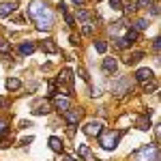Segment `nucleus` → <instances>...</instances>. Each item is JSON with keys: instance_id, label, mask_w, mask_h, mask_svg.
<instances>
[{"instance_id": "f257e3e1", "label": "nucleus", "mask_w": 161, "mask_h": 161, "mask_svg": "<svg viewBox=\"0 0 161 161\" xmlns=\"http://www.w3.org/2000/svg\"><path fill=\"white\" fill-rule=\"evenodd\" d=\"M28 15L37 19L39 30H47V28H52V24H54V17H52L50 9H47L41 0H35V2L28 7Z\"/></svg>"}, {"instance_id": "f03ea898", "label": "nucleus", "mask_w": 161, "mask_h": 161, "mask_svg": "<svg viewBox=\"0 0 161 161\" xmlns=\"http://www.w3.org/2000/svg\"><path fill=\"white\" fill-rule=\"evenodd\" d=\"M118 140H120V133H114V131H110L108 136L101 137V146H103L105 150H112V148H116Z\"/></svg>"}, {"instance_id": "7ed1b4c3", "label": "nucleus", "mask_w": 161, "mask_h": 161, "mask_svg": "<svg viewBox=\"0 0 161 161\" xmlns=\"http://www.w3.org/2000/svg\"><path fill=\"white\" fill-rule=\"evenodd\" d=\"M137 161H157V148H155V146H144V148H140Z\"/></svg>"}, {"instance_id": "20e7f679", "label": "nucleus", "mask_w": 161, "mask_h": 161, "mask_svg": "<svg viewBox=\"0 0 161 161\" xmlns=\"http://www.w3.org/2000/svg\"><path fill=\"white\" fill-rule=\"evenodd\" d=\"M84 133H86V136H101V133H103V123H101V120H90V123L86 125V127H84Z\"/></svg>"}, {"instance_id": "39448f33", "label": "nucleus", "mask_w": 161, "mask_h": 161, "mask_svg": "<svg viewBox=\"0 0 161 161\" xmlns=\"http://www.w3.org/2000/svg\"><path fill=\"white\" fill-rule=\"evenodd\" d=\"M64 118H67L69 125H77L80 118H82V110H67L64 112Z\"/></svg>"}, {"instance_id": "423d86ee", "label": "nucleus", "mask_w": 161, "mask_h": 161, "mask_svg": "<svg viewBox=\"0 0 161 161\" xmlns=\"http://www.w3.org/2000/svg\"><path fill=\"white\" fill-rule=\"evenodd\" d=\"M54 105H56V110H60V112L71 110V101L67 99V97H56L54 99Z\"/></svg>"}, {"instance_id": "0eeeda50", "label": "nucleus", "mask_w": 161, "mask_h": 161, "mask_svg": "<svg viewBox=\"0 0 161 161\" xmlns=\"http://www.w3.org/2000/svg\"><path fill=\"white\" fill-rule=\"evenodd\" d=\"M15 9H17V2H2V4H0V15H2V17H9Z\"/></svg>"}, {"instance_id": "6e6552de", "label": "nucleus", "mask_w": 161, "mask_h": 161, "mask_svg": "<svg viewBox=\"0 0 161 161\" xmlns=\"http://www.w3.org/2000/svg\"><path fill=\"white\" fill-rule=\"evenodd\" d=\"M116 69H118V62H116V58H105V60H103V71H105V73L112 75Z\"/></svg>"}, {"instance_id": "1a4fd4ad", "label": "nucleus", "mask_w": 161, "mask_h": 161, "mask_svg": "<svg viewBox=\"0 0 161 161\" xmlns=\"http://www.w3.org/2000/svg\"><path fill=\"white\" fill-rule=\"evenodd\" d=\"M137 39H140V35H137V30H127V32H125V37H123V41H125V45L129 47L131 43H136Z\"/></svg>"}, {"instance_id": "9d476101", "label": "nucleus", "mask_w": 161, "mask_h": 161, "mask_svg": "<svg viewBox=\"0 0 161 161\" xmlns=\"http://www.w3.org/2000/svg\"><path fill=\"white\" fill-rule=\"evenodd\" d=\"M136 77H137V82H148V80H153V71L150 69H140L136 73Z\"/></svg>"}, {"instance_id": "9b49d317", "label": "nucleus", "mask_w": 161, "mask_h": 161, "mask_svg": "<svg viewBox=\"0 0 161 161\" xmlns=\"http://www.w3.org/2000/svg\"><path fill=\"white\" fill-rule=\"evenodd\" d=\"M32 52H35V43H30V41H28V43H22V45H19V54H24V56L32 54Z\"/></svg>"}, {"instance_id": "f8f14e48", "label": "nucleus", "mask_w": 161, "mask_h": 161, "mask_svg": "<svg viewBox=\"0 0 161 161\" xmlns=\"http://www.w3.org/2000/svg\"><path fill=\"white\" fill-rule=\"evenodd\" d=\"M35 114H47L50 112V103L47 101H41V103H37V108H35Z\"/></svg>"}, {"instance_id": "ddd939ff", "label": "nucleus", "mask_w": 161, "mask_h": 161, "mask_svg": "<svg viewBox=\"0 0 161 161\" xmlns=\"http://www.w3.org/2000/svg\"><path fill=\"white\" fill-rule=\"evenodd\" d=\"M50 148L54 150V153H62V142L58 137H50Z\"/></svg>"}, {"instance_id": "4468645a", "label": "nucleus", "mask_w": 161, "mask_h": 161, "mask_svg": "<svg viewBox=\"0 0 161 161\" xmlns=\"http://www.w3.org/2000/svg\"><path fill=\"white\" fill-rule=\"evenodd\" d=\"M144 58V52H136V54H131L129 58H127V64H136V62H140Z\"/></svg>"}, {"instance_id": "2eb2a0df", "label": "nucleus", "mask_w": 161, "mask_h": 161, "mask_svg": "<svg viewBox=\"0 0 161 161\" xmlns=\"http://www.w3.org/2000/svg\"><path fill=\"white\" fill-rule=\"evenodd\" d=\"M19 86H22V82H19L17 77H9V80H7V88H9V90H17Z\"/></svg>"}, {"instance_id": "dca6fc26", "label": "nucleus", "mask_w": 161, "mask_h": 161, "mask_svg": "<svg viewBox=\"0 0 161 161\" xmlns=\"http://www.w3.org/2000/svg\"><path fill=\"white\" fill-rule=\"evenodd\" d=\"M77 155H80V157H86L88 161H92V157H90V153H88L86 144H80V146H77Z\"/></svg>"}, {"instance_id": "f3484780", "label": "nucleus", "mask_w": 161, "mask_h": 161, "mask_svg": "<svg viewBox=\"0 0 161 161\" xmlns=\"http://www.w3.org/2000/svg\"><path fill=\"white\" fill-rule=\"evenodd\" d=\"M137 129L148 131V129H150V118H137Z\"/></svg>"}, {"instance_id": "a211bd4d", "label": "nucleus", "mask_w": 161, "mask_h": 161, "mask_svg": "<svg viewBox=\"0 0 161 161\" xmlns=\"http://www.w3.org/2000/svg\"><path fill=\"white\" fill-rule=\"evenodd\" d=\"M43 52H50V54H56L58 52V47L52 43V41H43Z\"/></svg>"}, {"instance_id": "6ab92c4d", "label": "nucleus", "mask_w": 161, "mask_h": 161, "mask_svg": "<svg viewBox=\"0 0 161 161\" xmlns=\"http://www.w3.org/2000/svg\"><path fill=\"white\" fill-rule=\"evenodd\" d=\"M95 50L103 54V52L108 50V43H105V41H95Z\"/></svg>"}, {"instance_id": "aec40b11", "label": "nucleus", "mask_w": 161, "mask_h": 161, "mask_svg": "<svg viewBox=\"0 0 161 161\" xmlns=\"http://www.w3.org/2000/svg\"><path fill=\"white\" fill-rule=\"evenodd\" d=\"M153 7V0H137V9H148Z\"/></svg>"}, {"instance_id": "412c9836", "label": "nucleus", "mask_w": 161, "mask_h": 161, "mask_svg": "<svg viewBox=\"0 0 161 161\" xmlns=\"http://www.w3.org/2000/svg\"><path fill=\"white\" fill-rule=\"evenodd\" d=\"M9 50H11V43L9 41H0V54H7Z\"/></svg>"}, {"instance_id": "4be33fe9", "label": "nucleus", "mask_w": 161, "mask_h": 161, "mask_svg": "<svg viewBox=\"0 0 161 161\" xmlns=\"http://www.w3.org/2000/svg\"><path fill=\"white\" fill-rule=\"evenodd\" d=\"M144 28H148V22H146V19H137L136 22V30H144Z\"/></svg>"}, {"instance_id": "5701e85b", "label": "nucleus", "mask_w": 161, "mask_h": 161, "mask_svg": "<svg viewBox=\"0 0 161 161\" xmlns=\"http://www.w3.org/2000/svg\"><path fill=\"white\" fill-rule=\"evenodd\" d=\"M77 19H82V22H88V19H90V13H88V11H80V13H77Z\"/></svg>"}, {"instance_id": "b1692460", "label": "nucleus", "mask_w": 161, "mask_h": 161, "mask_svg": "<svg viewBox=\"0 0 161 161\" xmlns=\"http://www.w3.org/2000/svg\"><path fill=\"white\" fill-rule=\"evenodd\" d=\"M7 131H9V125H7V120H0V136H7Z\"/></svg>"}, {"instance_id": "393cba45", "label": "nucleus", "mask_w": 161, "mask_h": 161, "mask_svg": "<svg viewBox=\"0 0 161 161\" xmlns=\"http://www.w3.org/2000/svg\"><path fill=\"white\" fill-rule=\"evenodd\" d=\"M110 7L114 9V11H118V9L123 7V2H120V0H110Z\"/></svg>"}, {"instance_id": "a878e982", "label": "nucleus", "mask_w": 161, "mask_h": 161, "mask_svg": "<svg viewBox=\"0 0 161 161\" xmlns=\"http://www.w3.org/2000/svg\"><path fill=\"white\" fill-rule=\"evenodd\" d=\"M82 35H92V26L84 24V26H82Z\"/></svg>"}, {"instance_id": "bb28decb", "label": "nucleus", "mask_w": 161, "mask_h": 161, "mask_svg": "<svg viewBox=\"0 0 161 161\" xmlns=\"http://www.w3.org/2000/svg\"><path fill=\"white\" fill-rule=\"evenodd\" d=\"M64 19H67V24H69V26H75V19H73V15H69V13H64Z\"/></svg>"}, {"instance_id": "cd10ccee", "label": "nucleus", "mask_w": 161, "mask_h": 161, "mask_svg": "<svg viewBox=\"0 0 161 161\" xmlns=\"http://www.w3.org/2000/svg\"><path fill=\"white\" fill-rule=\"evenodd\" d=\"M32 140H35V137H32V136H28V137H24V140H22V144H30Z\"/></svg>"}, {"instance_id": "c85d7f7f", "label": "nucleus", "mask_w": 161, "mask_h": 161, "mask_svg": "<svg viewBox=\"0 0 161 161\" xmlns=\"http://www.w3.org/2000/svg\"><path fill=\"white\" fill-rule=\"evenodd\" d=\"M153 47H155V52H159V39H155V41H153Z\"/></svg>"}, {"instance_id": "c756f323", "label": "nucleus", "mask_w": 161, "mask_h": 161, "mask_svg": "<svg viewBox=\"0 0 161 161\" xmlns=\"http://www.w3.org/2000/svg\"><path fill=\"white\" fill-rule=\"evenodd\" d=\"M146 90H157V84H146Z\"/></svg>"}, {"instance_id": "7c9ffc66", "label": "nucleus", "mask_w": 161, "mask_h": 161, "mask_svg": "<svg viewBox=\"0 0 161 161\" xmlns=\"http://www.w3.org/2000/svg\"><path fill=\"white\" fill-rule=\"evenodd\" d=\"M71 2H75V4H82V2H84V0H71Z\"/></svg>"}, {"instance_id": "2f4dec72", "label": "nucleus", "mask_w": 161, "mask_h": 161, "mask_svg": "<svg viewBox=\"0 0 161 161\" xmlns=\"http://www.w3.org/2000/svg\"><path fill=\"white\" fill-rule=\"evenodd\" d=\"M62 161H75V159H71V157H64V159H62Z\"/></svg>"}, {"instance_id": "473e14b6", "label": "nucleus", "mask_w": 161, "mask_h": 161, "mask_svg": "<svg viewBox=\"0 0 161 161\" xmlns=\"http://www.w3.org/2000/svg\"><path fill=\"white\" fill-rule=\"evenodd\" d=\"M2 105H4V99H2V97H0V108H2Z\"/></svg>"}]
</instances>
